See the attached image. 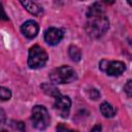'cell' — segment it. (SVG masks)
Segmentation results:
<instances>
[{
	"instance_id": "cell-13",
	"label": "cell",
	"mask_w": 132,
	"mask_h": 132,
	"mask_svg": "<svg viewBox=\"0 0 132 132\" xmlns=\"http://www.w3.org/2000/svg\"><path fill=\"white\" fill-rule=\"evenodd\" d=\"M11 98V92L7 88L0 87V100L1 101H6Z\"/></svg>"
},
{
	"instance_id": "cell-15",
	"label": "cell",
	"mask_w": 132,
	"mask_h": 132,
	"mask_svg": "<svg viewBox=\"0 0 132 132\" xmlns=\"http://www.w3.org/2000/svg\"><path fill=\"white\" fill-rule=\"evenodd\" d=\"M124 91L126 92V94L128 95V97H131V94H132V80L131 79H129L126 82V85L124 87Z\"/></svg>"
},
{
	"instance_id": "cell-9",
	"label": "cell",
	"mask_w": 132,
	"mask_h": 132,
	"mask_svg": "<svg viewBox=\"0 0 132 132\" xmlns=\"http://www.w3.org/2000/svg\"><path fill=\"white\" fill-rule=\"evenodd\" d=\"M19 1L25 7V9L28 12H30L31 14L36 15V16L42 14V8L38 4H36L34 1H32V0H19Z\"/></svg>"
},
{
	"instance_id": "cell-3",
	"label": "cell",
	"mask_w": 132,
	"mask_h": 132,
	"mask_svg": "<svg viewBox=\"0 0 132 132\" xmlns=\"http://www.w3.org/2000/svg\"><path fill=\"white\" fill-rule=\"evenodd\" d=\"M47 62L46 52L39 45L35 44L29 50L28 56V66L32 69H38L45 65Z\"/></svg>"
},
{
	"instance_id": "cell-7",
	"label": "cell",
	"mask_w": 132,
	"mask_h": 132,
	"mask_svg": "<svg viewBox=\"0 0 132 132\" xmlns=\"http://www.w3.org/2000/svg\"><path fill=\"white\" fill-rule=\"evenodd\" d=\"M63 36H64V33L61 29L51 27L44 33V40L51 45H56L62 40Z\"/></svg>"
},
{
	"instance_id": "cell-6",
	"label": "cell",
	"mask_w": 132,
	"mask_h": 132,
	"mask_svg": "<svg viewBox=\"0 0 132 132\" xmlns=\"http://www.w3.org/2000/svg\"><path fill=\"white\" fill-rule=\"evenodd\" d=\"M70 106H71V100L68 96L59 95L56 97L54 108L62 118H67L69 116Z\"/></svg>"
},
{
	"instance_id": "cell-5",
	"label": "cell",
	"mask_w": 132,
	"mask_h": 132,
	"mask_svg": "<svg viewBox=\"0 0 132 132\" xmlns=\"http://www.w3.org/2000/svg\"><path fill=\"white\" fill-rule=\"evenodd\" d=\"M102 71L106 72L110 76H119L126 70V65L121 61H107L102 60L99 64Z\"/></svg>"
},
{
	"instance_id": "cell-4",
	"label": "cell",
	"mask_w": 132,
	"mask_h": 132,
	"mask_svg": "<svg viewBox=\"0 0 132 132\" xmlns=\"http://www.w3.org/2000/svg\"><path fill=\"white\" fill-rule=\"evenodd\" d=\"M32 125L39 130H44L50 125V114L47 109L42 105H35L32 108Z\"/></svg>"
},
{
	"instance_id": "cell-14",
	"label": "cell",
	"mask_w": 132,
	"mask_h": 132,
	"mask_svg": "<svg viewBox=\"0 0 132 132\" xmlns=\"http://www.w3.org/2000/svg\"><path fill=\"white\" fill-rule=\"evenodd\" d=\"M88 96L92 99V100H97L99 97H100V93L98 90L96 89H90L88 91Z\"/></svg>"
},
{
	"instance_id": "cell-17",
	"label": "cell",
	"mask_w": 132,
	"mask_h": 132,
	"mask_svg": "<svg viewBox=\"0 0 132 132\" xmlns=\"http://www.w3.org/2000/svg\"><path fill=\"white\" fill-rule=\"evenodd\" d=\"M5 123V113L2 108H0V125H3Z\"/></svg>"
},
{
	"instance_id": "cell-19",
	"label": "cell",
	"mask_w": 132,
	"mask_h": 132,
	"mask_svg": "<svg viewBox=\"0 0 132 132\" xmlns=\"http://www.w3.org/2000/svg\"><path fill=\"white\" fill-rule=\"evenodd\" d=\"M105 2H108V3H112L113 2V0H104Z\"/></svg>"
},
{
	"instance_id": "cell-2",
	"label": "cell",
	"mask_w": 132,
	"mask_h": 132,
	"mask_svg": "<svg viewBox=\"0 0 132 132\" xmlns=\"http://www.w3.org/2000/svg\"><path fill=\"white\" fill-rule=\"evenodd\" d=\"M77 77L76 72L70 66H60L55 68L50 73V79L54 84H69L75 80Z\"/></svg>"
},
{
	"instance_id": "cell-8",
	"label": "cell",
	"mask_w": 132,
	"mask_h": 132,
	"mask_svg": "<svg viewBox=\"0 0 132 132\" xmlns=\"http://www.w3.org/2000/svg\"><path fill=\"white\" fill-rule=\"evenodd\" d=\"M21 31H22V33H23L27 38L32 39V38L36 37V35L38 34L39 27H38V24H37L35 21L29 20V21L25 22V23L22 25Z\"/></svg>"
},
{
	"instance_id": "cell-10",
	"label": "cell",
	"mask_w": 132,
	"mask_h": 132,
	"mask_svg": "<svg viewBox=\"0 0 132 132\" xmlns=\"http://www.w3.org/2000/svg\"><path fill=\"white\" fill-rule=\"evenodd\" d=\"M100 111H101V113L105 118H112L116 114L114 107L110 103H108L106 101H104V102L101 103V105H100Z\"/></svg>"
},
{
	"instance_id": "cell-20",
	"label": "cell",
	"mask_w": 132,
	"mask_h": 132,
	"mask_svg": "<svg viewBox=\"0 0 132 132\" xmlns=\"http://www.w3.org/2000/svg\"><path fill=\"white\" fill-rule=\"evenodd\" d=\"M128 3H129V4H131V2H130V0H128Z\"/></svg>"
},
{
	"instance_id": "cell-11",
	"label": "cell",
	"mask_w": 132,
	"mask_h": 132,
	"mask_svg": "<svg viewBox=\"0 0 132 132\" xmlns=\"http://www.w3.org/2000/svg\"><path fill=\"white\" fill-rule=\"evenodd\" d=\"M40 89L46 94V95H50V96H53V97H57L60 95V91L58 88H56L54 85L52 84H48V82H44L40 86Z\"/></svg>"
},
{
	"instance_id": "cell-16",
	"label": "cell",
	"mask_w": 132,
	"mask_h": 132,
	"mask_svg": "<svg viewBox=\"0 0 132 132\" xmlns=\"http://www.w3.org/2000/svg\"><path fill=\"white\" fill-rule=\"evenodd\" d=\"M7 20H8V18H7V15L5 14L3 8L0 7V22H1V21H7Z\"/></svg>"
},
{
	"instance_id": "cell-1",
	"label": "cell",
	"mask_w": 132,
	"mask_h": 132,
	"mask_svg": "<svg viewBox=\"0 0 132 132\" xmlns=\"http://www.w3.org/2000/svg\"><path fill=\"white\" fill-rule=\"evenodd\" d=\"M109 27L108 19L104 12V8L99 3H94L89 7L87 12L86 31L89 36L98 38L101 37Z\"/></svg>"
},
{
	"instance_id": "cell-18",
	"label": "cell",
	"mask_w": 132,
	"mask_h": 132,
	"mask_svg": "<svg viewBox=\"0 0 132 132\" xmlns=\"http://www.w3.org/2000/svg\"><path fill=\"white\" fill-rule=\"evenodd\" d=\"M96 130H101L100 125H97V126H95L94 128H92V131H96Z\"/></svg>"
},
{
	"instance_id": "cell-12",
	"label": "cell",
	"mask_w": 132,
	"mask_h": 132,
	"mask_svg": "<svg viewBox=\"0 0 132 132\" xmlns=\"http://www.w3.org/2000/svg\"><path fill=\"white\" fill-rule=\"evenodd\" d=\"M68 54H69V57L71 58V60L74 62H78L81 58V52L76 45H70L69 50H68Z\"/></svg>"
}]
</instances>
